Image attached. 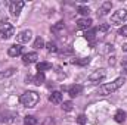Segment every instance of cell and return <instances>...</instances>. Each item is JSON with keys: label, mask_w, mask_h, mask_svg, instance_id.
Wrapping results in <instances>:
<instances>
[{"label": "cell", "mask_w": 127, "mask_h": 125, "mask_svg": "<svg viewBox=\"0 0 127 125\" xmlns=\"http://www.w3.org/2000/svg\"><path fill=\"white\" fill-rule=\"evenodd\" d=\"M37 59H38L37 53H35V52H31V53H27V55L22 56V63H24V65H31V63H34Z\"/></svg>", "instance_id": "obj_11"}, {"label": "cell", "mask_w": 127, "mask_h": 125, "mask_svg": "<svg viewBox=\"0 0 127 125\" xmlns=\"http://www.w3.org/2000/svg\"><path fill=\"white\" fill-rule=\"evenodd\" d=\"M49 102H52V103H61L62 102V93L61 91H53V93L49 96Z\"/></svg>", "instance_id": "obj_14"}, {"label": "cell", "mask_w": 127, "mask_h": 125, "mask_svg": "<svg viewBox=\"0 0 127 125\" xmlns=\"http://www.w3.org/2000/svg\"><path fill=\"white\" fill-rule=\"evenodd\" d=\"M44 80H46V78H44V74H43V72H38V74L34 77V84H35V85H41V84L44 83Z\"/></svg>", "instance_id": "obj_18"}, {"label": "cell", "mask_w": 127, "mask_h": 125, "mask_svg": "<svg viewBox=\"0 0 127 125\" xmlns=\"http://www.w3.org/2000/svg\"><path fill=\"white\" fill-rule=\"evenodd\" d=\"M92 24H93V21H92L90 18H81V19L77 21V28H78V30H86V31H87V28L92 27Z\"/></svg>", "instance_id": "obj_10"}, {"label": "cell", "mask_w": 127, "mask_h": 125, "mask_svg": "<svg viewBox=\"0 0 127 125\" xmlns=\"http://www.w3.org/2000/svg\"><path fill=\"white\" fill-rule=\"evenodd\" d=\"M126 74H127V68H126Z\"/></svg>", "instance_id": "obj_34"}, {"label": "cell", "mask_w": 127, "mask_h": 125, "mask_svg": "<svg viewBox=\"0 0 127 125\" xmlns=\"http://www.w3.org/2000/svg\"><path fill=\"white\" fill-rule=\"evenodd\" d=\"M32 38V32L30 30H25V31H21L18 35H16V40L18 43H28Z\"/></svg>", "instance_id": "obj_8"}, {"label": "cell", "mask_w": 127, "mask_h": 125, "mask_svg": "<svg viewBox=\"0 0 127 125\" xmlns=\"http://www.w3.org/2000/svg\"><path fill=\"white\" fill-rule=\"evenodd\" d=\"M123 50H124V52H127V44H124V46H123Z\"/></svg>", "instance_id": "obj_33"}, {"label": "cell", "mask_w": 127, "mask_h": 125, "mask_svg": "<svg viewBox=\"0 0 127 125\" xmlns=\"http://www.w3.org/2000/svg\"><path fill=\"white\" fill-rule=\"evenodd\" d=\"M37 118H34V116H31V115H28V116H25L24 118V124L25 125H37Z\"/></svg>", "instance_id": "obj_19"}, {"label": "cell", "mask_w": 127, "mask_h": 125, "mask_svg": "<svg viewBox=\"0 0 127 125\" xmlns=\"http://www.w3.org/2000/svg\"><path fill=\"white\" fill-rule=\"evenodd\" d=\"M126 19H127V10L126 9H118V10L114 12L112 16H111V22H112L114 25H120V24H123Z\"/></svg>", "instance_id": "obj_3"}, {"label": "cell", "mask_w": 127, "mask_h": 125, "mask_svg": "<svg viewBox=\"0 0 127 125\" xmlns=\"http://www.w3.org/2000/svg\"><path fill=\"white\" fill-rule=\"evenodd\" d=\"M90 62V58H81V59H75L74 63L75 65H80V66H86V65H89Z\"/></svg>", "instance_id": "obj_21"}, {"label": "cell", "mask_w": 127, "mask_h": 125, "mask_svg": "<svg viewBox=\"0 0 127 125\" xmlns=\"http://www.w3.org/2000/svg\"><path fill=\"white\" fill-rule=\"evenodd\" d=\"M77 10H78V13H80V15H84V16H87V15L90 13V9H89L87 6H78V9H77Z\"/></svg>", "instance_id": "obj_22"}, {"label": "cell", "mask_w": 127, "mask_h": 125, "mask_svg": "<svg viewBox=\"0 0 127 125\" xmlns=\"http://www.w3.org/2000/svg\"><path fill=\"white\" fill-rule=\"evenodd\" d=\"M118 34H120L121 37H127V25H123V27L120 28V31H118Z\"/></svg>", "instance_id": "obj_28"}, {"label": "cell", "mask_w": 127, "mask_h": 125, "mask_svg": "<svg viewBox=\"0 0 127 125\" xmlns=\"http://www.w3.org/2000/svg\"><path fill=\"white\" fill-rule=\"evenodd\" d=\"M47 69H52V65H50L49 62L37 63V71H38V72H44V71H47Z\"/></svg>", "instance_id": "obj_17"}, {"label": "cell", "mask_w": 127, "mask_h": 125, "mask_svg": "<svg viewBox=\"0 0 127 125\" xmlns=\"http://www.w3.org/2000/svg\"><path fill=\"white\" fill-rule=\"evenodd\" d=\"M114 119L117 121V122H124V119H126V112L124 110H117L115 112V115H114Z\"/></svg>", "instance_id": "obj_16"}, {"label": "cell", "mask_w": 127, "mask_h": 125, "mask_svg": "<svg viewBox=\"0 0 127 125\" xmlns=\"http://www.w3.org/2000/svg\"><path fill=\"white\" fill-rule=\"evenodd\" d=\"M121 62H123V65H127V58H124V59H123Z\"/></svg>", "instance_id": "obj_32"}, {"label": "cell", "mask_w": 127, "mask_h": 125, "mask_svg": "<svg viewBox=\"0 0 127 125\" xmlns=\"http://www.w3.org/2000/svg\"><path fill=\"white\" fill-rule=\"evenodd\" d=\"M21 52H22V47H21L19 44H13V46H10V47H9V50H7L9 56H12V58L19 56V55H21Z\"/></svg>", "instance_id": "obj_12"}, {"label": "cell", "mask_w": 127, "mask_h": 125, "mask_svg": "<svg viewBox=\"0 0 127 125\" xmlns=\"http://www.w3.org/2000/svg\"><path fill=\"white\" fill-rule=\"evenodd\" d=\"M55 124V119L53 118H46V121L43 122V125H53Z\"/></svg>", "instance_id": "obj_30"}, {"label": "cell", "mask_w": 127, "mask_h": 125, "mask_svg": "<svg viewBox=\"0 0 127 125\" xmlns=\"http://www.w3.org/2000/svg\"><path fill=\"white\" fill-rule=\"evenodd\" d=\"M86 121H87V119H86V116H84V115H78L77 122H78L80 125H84V124H86Z\"/></svg>", "instance_id": "obj_29"}, {"label": "cell", "mask_w": 127, "mask_h": 125, "mask_svg": "<svg viewBox=\"0 0 127 125\" xmlns=\"http://www.w3.org/2000/svg\"><path fill=\"white\" fill-rule=\"evenodd\" d=\"M111 9H112V3L111 1H103L100 4V7L97 9V16H105L108 12H111Z\"/></svg>", "instance_id": "obj_9"}, {"label": "cell", "mask_w": 127, "mask_h": 125, "mask_svg": "<svg viewBox=\"0 0 127 125\" xmlns=\"http://www.w3.org/2000/svg\"><path fill=\"white\" fill-rule=\"evenodd\" d=\"M62 28H64V22L62 21H59L55 27H52V32H58L59 30H62Z\"/></svg>", "instance_id": "obj_25"}, {"label": "cell", "mask_w": 127, "mask_h": 125, "mask_svg": "<svg viewBox=\"0 0 127 125\" xmlns=\"http://www.w3.org/2000/svg\"><path fill=\"white\" fill-rule=\"evenodd\" d=\"M72 106H74V104H72V102H69V100H68V102H64V103H62V110L69 112V110H72Z\"/></svg>", "instance_id": "obj_23"}, {"label": "cell", "mask_w": 127, "mask_h": 125, "mask_svg": "<svg viewBox=\"0 0 127 125\" xmlns=\"http://www.w3.org/2000/svg\"><path fill=\"white\" fill-rule=\"evenodd\" d=\"M83 91V87L80 85V84H75V85H72V87H69V90H68V94L71 96V97H77V96H80Z\"/></svg>", "instance_id": "obj_13"}, {"label": "cell", "mask_w": 127, "mask_h": 125, "mask_svg": "<svg viewBox=\"0 0 127 125\" xmlns=\"http://www.w3.org/2000/svg\"><path fill=\"white\" fill-rule=\"evenodd\" d=\"M105 77H106V71H105V69H96V71H93V72L87 77V81L92 83V84H96V83L102 81Z\"/></svg>", "instance_id": "obj_4"}, {"label": "cell", "mask_w": 127, "mask_h": 125, "mask_svg": "<svg viewBox=\"0 0 127 125\" xmlns=\"http://www.w3.org/2000/svg\"><path fill=\"white\" fill-rule=\"evenodd\" d=\"M126 81H124V78L123 77H118V78H115L112 83H108V84H105L100 90H99V93L102 94V96H108V94L114 93V91H117L123 84H124Z\"/></svg>", "instance_id": "obj_1"}, {"label": "cell", "mask_w": 127, "mask_h": 125, "mask_svg": "<svg viewBox=\"0 0 127 125\" xmlns=\"http://www.w3.org/2000/svg\"><path fill=\"white\" fill-rule=\"evenodd\" d=\"M16 116H18V115H16L15 112H9V110L1 112V113H0V122H1V124H10V122L15 121Z\"/></svg>", "instance_id": "obj_6"}, {"label": "cell", "mask_w": 127, "mask_h": 125, "mask_svg": "<svg viewBox=\"0 0 127 125\" xmlns=\"http://www.w3.org/2000/svg\"><path fill=\"white\" fill-rule=\"evenodd\" d=\"M13 32H15V28H13L10 24H3V25H0V37H1L3 40L10 38V37L13 35Z\"/></svg>", "instance_id": "obj_5"}, {"label": "cell", "mask_w": 127, "mask_h": 125, "mask_svg": "<svg viewBox=\"0 0 127 125\" xmlns=\"http://www.w3.org/2000/svg\"><path fill=\"white\" fill-rule=\"evenodd\" d=\"M96 32H97V28H92V30H89V31L84 32V38L86 40H89V41H93L96 37Z\"/></svg>", "instance_id": "obj_15"}, {"label": "cell", "mask_w": 127, "mask_h": 125, "mask_svg": "<svg viewBox=\"0 0 127 125\" xmlns=\"http://www.w3.org/2000/svg\"><path fill=\"white\" fill-rule=\"evenodd\" d=\"M32 47H34V49H43V47H44V41H43V38H41V37H37V38L34 40Z\"/></svg>", "instance_id": "obj_20"}, {"label": "cell", "mask_w": 127, "mask_h": 125, "mask_svg": "<svg viewBox=\"0 0 127 125\" xmlns=\"http://www.w3.org/2000/svg\"><path fill=\"white\" fill-rule=\"evenodd\" d=\"M38 100H40V96L35 91H25L21 96V99H19L21 104L25 106V107H34L38 103Z\"/></svg>", "instance_id": "obj_2"}, {"label": "cell", "mask_w": 127, "mask_h": 125, "mask_svg": "<svg viewBox=\"0 0 127 125\" xmlns=\"http://www.w3.org/2000/svg\"><path fill=\"white\" fill-rule=\"evenodd\" d=\"M13 72H15V68H9L6 72H1V74H0V77H1V78H4V77H9V75H12Z\"/></svg>", "instance_id": "obj_26"}, {"label": "cell", "mask_w": 127, "mask_h": 125, "mask_svg": "<svg viewBox=\"0 0 127 125\" xmlns=\"http://www.w3.org/2000/svg\"><path fill=\"white\" fill-rule=\"evenodd\" d=\"M46 49H47V52H56V50H58V49H56V44L52 43V41H49V43L46 44Z\"/></svg>", "instance_id": "obj_24"}, {"label": "cell", "mask_w": 127, "mask_h": 125, "mask_svg": "<svg viewBox=\"0 0 127 125\" xmlns=\"http://www.w3.org/2000/svg\"><path fill=\"white\" fill-rule=\"evenodd\" d=\"M25 6V3L24 1H12L10 3V15L12 16H18L19 13H21V10H22V7Z\"/></svg>", "instance_id": "obj_7"}, {"label": "cell", "mask_w": 127, "mask_h": 125, "mask_svg": "<svg viewBox=\"0 0 127 125\" xmlns=\"http://www.w3.org/2000/svg\"><path fill=\"white\" fill-rule=\"evenodd\" d=\"M59 53H61V55H69V53H72V50H71V49H66V50H61Z\"/></svg>", "instance_id": "obj_31"}, {"label": "cell", "mask_w": 127, "mask_h": 125, "mask_svg": "<svg viewBox=\"0 0 127 125\" xmlns=\"http://www.w3.org/2000/svg\"><path fill=\"white\" fill-rule=\"evenodd\" d=\"M108 31H109V25H106V24H103L97 28V32H108Z\"/></svg>", "instance_id": "obj_27"}]
</instances>
